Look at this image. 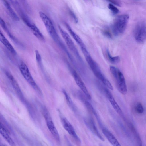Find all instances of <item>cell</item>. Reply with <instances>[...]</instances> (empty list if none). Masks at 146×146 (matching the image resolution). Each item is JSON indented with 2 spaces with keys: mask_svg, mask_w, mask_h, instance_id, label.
Masks as SVG:
<instances>
[{
  "mask_svg": "<svg viewBox=\"0 0 146 146\" xmlns=\"http://www.w3.org/2000/svg\"><path fill=\"white\" fill-rule=\"evenodd\" d=\"M108 8L114 14L118 13L119 10L112 3H109L108 5Z\"/></svg>",
  "mask_w": 146,
  "mask_h": 146,
  "instance_id": "obj_24",
  "label": "cell"
},
{
  "mask_svg": "<svg viewBox=\"0 0 146 146\" xmlns=\"http://www.w3.org/2000/svg\"><path fill=\"white\" fill-rule=\"evenodd\" d=\"M110 70L115 79L118 91L122 94H126L127 92V87L123 74L119 69L113 66H110Z\"/></svg>",
  "mask_w": 146,
  "mask_h": 146,
  "instance_id": "obj_2",
  "label": "cell"
},
{
  "mask_svg": "<svg viewBox=\"0 0 146 146\" xmlns=\"http://www.w3.org/2000/svg\"><path fill=\"white\" fill-rule=\"evenodd\" d=\"M19 68L21 73L26 80L32 87L38 89V87L26 64L23 62L21 63L19 66Z\"/></svg>",
  "mask_w": 146,
  "mask_h": 146,
  "instance_id": "obj_7",
  "label": "cell"
},
{
  "mask_svg": "<svg viewBox=\"0 0 146 146\" xmlns=\"http://www.w3.org/2000/svg\"><path fill=\"white\" fill-rule=\"evenodd\" d=\"M35 54L36 60L37 62L39 64H40L41 62V57L40 54L37 50H35Z\"/></svg>",
  "mask_w": 146,
  "mask_h": 146,
  "instance_id": "obj_25",
  "label": "cell"
},
{
  "mask_svg": "<svg viewBox=\"0 0 146 146\" xmlns=\"http://www.w3.org/2000/svg\"><path fill=\"white\" fill-rule=\"evenodd\" d=\"M107 56L110 61L113 64H115L118 63L120 60L119 56L113 57L110 55L108 51L107 52Z\"/></svg>",
  "mask_w": 146,
  "mask_h": 146,
  "instance_id": "obj_21",
  "label": "cell"
},
{
  "mask_svg": "<svg viewBox=\"0 0 146 146\" xmlns=\"http://www.w3.org/2000/svg\"><path fill=\"white\" fill-rule=\"evenodd\" d=\"M32 31L34 35L38 39L42 41H44V37L37 26L31 21L26 24Z\"/></svg>",
  "mask_w": 146,
  "mask_h": 146,
  "instance_id": "obj_16",
  "label": "cell"
},
{
  "mask_svg": "<svg viewBox=\"0 0 146 146\" xmlns=\"http://www.w3.org/2000/svg\"><path fill=\"white\" fill-rule=\"evenodd\" d=\"M104 34L105 36L108 38H111V34L108 31H105L104 32Z\"/></svg>",
  "mask_w": 146,
  "mask_h": 146,
  "instance_id": "obj_27",
  "label": "cell"
},
{
  "mask_svg": "<svg viewBox=\"0 0 146 146\" xmlns=\"http://www.w3.org/2000/svg\"><path fill=\"white\" fill-rule=\"evenodd\" d=\"M85 122L86 126L94 134L102 141H104V139L100 133L94 121L92 119L89 118L85 120Z\"/></svg>",
  "mask_w": 146,
  "mask_h": 146,
  "instance_id": "obj_12",
  "label": "cell"
},
{
  "mask_svg": "<svg viewBox=\"0 0 146 146\" xmlns=\"http://www.w3.org/2000/svg\"><path fill=\"white\" fill-rule=\"evenodd\" d=\"M3 2L4 5L9 12L12 18L16 21H19V17L11 7L8 2L6 0H3Z\"/></svg>",
  "mask_w": 146,
  "mask_h": 146,
  "instance_id": "obj_18",
  "label": "cell"
},
{
  "mask_svg": "<svg viewBox=\"0 0 146 146\" xmlns=\"http://www.w3.org/2000/svg\"><path fill=\"white\" fill-rule=\"evenodd\" d=\"M134 36L136 41L142 43L146 40V23L141 21L136 25L134 31Z\"/></svg>",
  "mask_w": 146,
  "mask_h": 146,
  "instance_id": "obj_5",
  "label": "cell"
},
{
  "mask_svg": "<svg viewBox=\"0 0 146 146\" xmlns=\"http://www.w3.org/2000/svg\"><path fill=\"white\" fill-rule=\"evenodd\" d=\"M44 116L49 131L56 141L59 142L60 138L59 134L50 115L48 113L46 112Z\"/></svg>",
  "mask_w": 146,
  "mask_h": 146,
  "instance_id": "obj_8",
  "label": "cell"
},
{
  "mask_svg": "<svg viewBox=\"0 0 146 146\" xmlns=\"http://www.w3.org/2000/svg\"><path fill=\"white\" fill-rule=\"evenodd\" d=\"M104 91L112 106L115 111L121 116L123 115L122 111L110 92L106 88Z\"/></svg>",
  "mask_w": 146,
  "mask_h": 146,
  "instance_id": "obj_11",
  "label": "cell"
},
{
  "mask_svg": "<svg viewBox=\"0 0 146 146\" xmlns=\"http://www.w3.org/2000/svg\"><path fill=\"white\" fill-rule=\"evenodd\" d=\"M72 74L77 85L82 90L86 97L90 99L91 97L86 87L80 77L76 72L73 70L72 72Z\"/></svg>",
  "mask_w": 146,
  "mask_h": 146,
  "instance_id": "obj_10",
  "label": "cell"
},
{
  "mask_svg": "<svg viewBox=\"0 0 146 146\" xmlns=\"http://www.w3.org/2000/svg\"><path fill=\"white\" fill-rule=\"evenodd\" d=\"M65 25L73 38L79 45L81 49L86 48L81 38L72 30L71 27L67 23H65Z\"/></svg>",
  "mask_w": 146,
  "mask_h": 146,
  "instance_id": "obj_14",
  "label": "cell"
},
{
  "mask_svg": "<svg viewBox=\"0 0 146 146\" xmlns=\"http://www.w3.org/2000/svg\"><path fill=\"white\" fill-rule=\"evenodd\" d=\"M63 92L65 96L67 102L70 107L74 111L75 110L74 104L72 102L71 99L68 95L66 92L65 90H64Z\"/></svg>",
  "mask_w": 146,
  "mask_h": 146,
  "instance_id": "obj_22",
  "label": "cell"
},
{
  "mask_svg": "<svg viewBox=\"0 0 146 146\" xmlns=\"http://www.w3.org/2000/svg\"><path fill=\"white\" fill-rule=\"evenodd\" d=\"M59 30L68 48L75 56L80 61L82 59L76 46L68 33L60 26H58Z\"/></svg>",
  "mask_w": 146,
  "mask_h": 146,
  "instance_id": "obj_6",
  "label": "cell"
},
{
  "mask_svg": "<svg viewBox=\"0 0 146 146\" xmlns=\"http://www.w3.org/2000/svg\"><path fill=\"white\" fill-rule=\"evenodd\" d=\"M6 74L14 89L18 93L21 94V91L19 86L13 76L8 72H6Z\"/></svg>",
  "mask_w": 146,
  "mask_h": 146,
  "instance_id": "obj_19",
  "label": "cell"
},
{
  "mask_svg": "<svg viewBox=\"0 0 146 146\" xmlns=\"http://www.w3.org/2000/svg\"><path fill=\"white\" fill-rule=\"evenodd\" d=\"M0 24L1 26L2 27L3 29L7 33L9 36L10 38L12 39L15 42L17 43L18 42L17 40L15 38V37L11 34V33L9 31L8 29V28L6 26V24L5 22L1 18H0Z\"/></svg>",
  "mask_w": 146,
  "mask_h": 146,
  "instance_id": "obj_20",
  "label": "cell"
},
{
  "mask_svg": "<svg viewBox=\"0 0 146 146\" xmlns=\"http://www.w3.org/2000/svg\"><path fill=\"white\" fill-rule=\"evenodd\" d=\"M39 14L51 37L58 43L60 39L56 32L52 21L44 13L40 11L39 13Z\"/></svg>",
  "mask_w": 146,
  "mask_h": 146,
  "instance_id": "obj_4",
  "label": "cell"
},
{
  "mask_svg": "<svg viewBox=\"0 0 146 146\" xmlns=\"http://www.w3.org/2000/svg\"><path fill=\"white\" fill-rule=\"evenodd\" d=\"M86 61L93 73L107 87L112 90L113 88L110 82L105 77L96 62L94 60L89 52L84 55Z\"/></svg>",
  "mask_w": 146,
  "mask_h": 146,
  "instance_id": "obj_1",
  "label": "cell"
},
{
  "mask_svg": "<svg viewBox=\"0 0 146 146\" xmlns=\"http://www.w3.org/2000/svg\"><path fill=\"white\" fill-rule=\"evenodd\" d=\"M135 109L136 111L139 113H141L144 111V108L141 103H137L135 106Z\"/></svg>",
  "mask_w": 146,
  "mask_h": 146,
  "instance_id": "obj_23",
  "label": "cell"
},
{
  "mask_svg": "<svg viewBox=\"0 0 146 146\" xmlns=\"http://www.w3.org/2000/svg\"><path fill=\"white\" fill-rule=\"evenodd\" d=\"M0 40L1 42L10 52L14 55L16 54V52L1 31L0 32Z\"/></svg>",
  "mask_w": 146,
  "mask_h": 146,
  "instance_id": "obj_17",
  "label": "cell"
},
{
  "mask_svg": "<svg viewBox=\"0 0 146 146\" xmlns=\"http://www.w3.org/2000/svg\"><path fill=\"white\" fill-rule=\"evenodd\" d=\"M110 1L112 3L117 5L118 6H120V4L119 2L118 1H114V0H110Z\"/></svg>",
  "mask_w": 146,
  "mask_h": 146,
  "instance_id": "obj_28",
  "label": "cell"
},
{
  "mask_svg": "<svg viewBox=\"0 0 146 146\" xmlns=\"http://www.w3.org/2000/svg\"><path fill=\"white\" fill-rule=\"evenodd\" d=\"M63 126L64 129L74 139L79 143L81 140L77 135L75 130L70 122L65 118H62L61 119Z\"/></svg>",
  "mask_w": 146,
  "mask_h": 146,
  "instance_id": "obj_9",
  "label": "cell"
},
{
  "mask_svg": "<svg viewBox=\"0 0 146 146\" xmlns=\"http://www.w3.org/2000/svg\"><path fill=\"white\" fill-rule=\"evenodd\" d=\"M129 16L126 14L120 15L115 19L112 26V30L115 35L123 33L127 26Z\"/></svg>",
  "mask_w": 146,
  "mask_h": 146,
  "instance_id": "obj_3",
  "label": "cell"
},
{
  "mask_svg": "<svg viewBox=\"0 0 146 146\" xmlns=\"http://www.w3.org/2000/svg\"><path fill=\"white\" fill-rule=\"evenodd\" d=\"M102 131L104 136L113 146H121L115 136L107 129L103 128Z\"/></svg>",
  "mask_w": 146,
  "mask_h": 146,
  "instance_id": "obj_13",
  "label": "cell"
},
{
  "mask_svg": "<svg viewBox=\"0 0 146 146\" xmlns=\"http://www.w3.org/2000/svg\"><path fill=\"white\" fill-rule=\"evenodd\" d=\"M0 133L10 146H16L15 143L9 134V132L1 122L0 124Z\"/></svg>",
  "mask_w": 146,
  "mask_h": 146,
  "instance_id": "obj_15",
  "label": "cell"
},
{
  "mask_svg": "<svg viewBox=\"0 0 146 146\" xmlns=\"http://www.w3.org/2000/svg\"><path fill=\"white\" fill-rule=\"evenodd\" d=\"M70 12L71 16L72 18L75 22L76 23H77L78 22V19L77 17L72 11H70Z\"/></svg>",
  "mask_w": 146,
  "mask_h": 146,
  "instance_id": "obj_26",
  "label": "cell"
}]
</instances>
